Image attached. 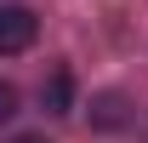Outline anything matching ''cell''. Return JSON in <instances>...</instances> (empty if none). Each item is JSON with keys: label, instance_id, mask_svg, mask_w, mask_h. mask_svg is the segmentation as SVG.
<instances>
[{"label": "cell", "instance_id": "6da1fadb", "mask_svg": "<svg viewBox=\"0 0 148 143\" xmlns=\"http://www.w3.org/2000/svg\"><path fill=\"white\" fill-rule=\"evenodd\" d=\"M40 35V23L29 6H0V57H12V52H29Z\"/></svg>", "mask_w": 148, "mask_h": 143}, {"label": "cell", "instance_id": "7a4b0ae2", "mask_svg": "<svg viewBox=\"0 0 148 143\" xmlns=\"http://www.w3.org/2000/svg\"><path fill=\"white\" fill-rule=\"evenodd\" d=\"M40 109L46 115H74V74L69 69H51L40 80Z\"/></svg>", "mask_w": 148, "mask_h": 143}, {"label": "cell", "instance_id": "3957f363", "mask_svg": "<svg viewBox=\"0 0 148 143\" xmlns=\"http://www.w3.org/2000/svg\"><path fill=\"white\" fill-rule=\"evenodd\" d=\"M120 120H125V103H120L114 92H108V97H97V126H120Z\"/></svg>", "mask_w": 148, "mask_h": 143}, {"label": "cell", "instance_id": "277c9868", "mask_svg": "<svg viewBox=\"0 0 148 143\" xmlns=\"http://www.w3.org/2000/svg\"><path fill=\"white\" fill-rule=\"evenodd\" d=\"M12 115H17V92H12V86H6V80H0V126L12 120Z\"/></svg>", "mask_w": 148, "mask_h": 143}, {"label": "cell", "instance_id": "5b68a950", "mask_svg": "<svg viewBox=\"0 0 148 143\" xmlns=\"http://www.w3.org/2000/svg\"><path fill=\"white\" fill-rule=\"evenodd\" d=\"M12 143H46V137H34V132H23V137H12Z\"/></svg>", "mask_w": 148, "mask_h": 143}]
</instances>
